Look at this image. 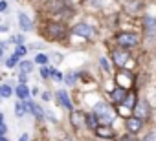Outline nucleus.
I'll use <instances>...</instances> for the list:
<instances>
[{"label": "nucleus", "instance_id": "obj_3", "mask_svg": "<svg viewBox=\"0 0 156 141\" xmlns=\"http://www.w3.org/2000/svg\"><path fill=\"white\" fill-rule=\"evenodd\" d=\"M116 42H118L119 48L130 50V48H136L140 44V35L138 33H132V31H123V33H118L116 35Z\"/></svg>", "mask_w": 156, "mask_h": 141}, {"label": "nucleus", "instance_id": "obj_15", "mask_svg": "<svg viewBox=\"0 0 156 141\" xmlns=\"http://www.w3.org/2000/svg\"><path fill=\"white\" fill-rule=\"evenodd\" d=\"M136 103H138V95H136V92H127V97H125L123 105H119V106H125L127 110L132 112V108L136 106Z\"/></svg>", "mask_w": 156, "mask_h": 141}, {"label": "nucleus", "instance_id": "obj_33", "mask_svg": "<svg viewBox=\"0 0 156 141\" xmlns=\"http://www.w3.org/2000/svg\"><path fill=\"white\" fill-rule=\"evenodd\" d=\"M50 99H51V94L50 92H44L42 94V101H50Z\"/></svg>", "mask_w": 156, "mask_h": 141}, {"label": "nucleus", "instance_id": "obj_27", "mask_svg": "<svg viewBox=\"0 0 156 141\" xmlns=\"http://www.w3.org/2000/svg\"><path fill=\"white\" fill-rule=\"evenodd\" d=\"M15 53H17L19 57H26V53H28V48H26L24 44H19V46H17V50H15Z\"/></svg>", "mask_w": 156, "mask_h": 141}, {"label": "nucleus", "instance_id": "obj_6", "mask_svg": "<svg viewBox=\"0 0 156 141\" xmlns=\"http://www.w3.org/2000/svg\"><path fill=\"white\" fill-rule=\"evenodd\" d=\"M132 115H136V117H140V119L149 117V115H151V105H149V101H145V99H138L136 106L132 108Z\"/></svg>", "mask_w": 156, "mask_h": 141}, {"label": "nucleus", "instance_id": "obj_9", "mask_svg": "<svg viewBox=\"0 0 156 141\" xmlns=\"http://www.w3.org/2000/svg\"><path fill=\"white\" fill-rule=\"evenodd\" d=\"M127 88H123V86H114L112 88V92H110V101H112V105H116V106H119V105H123V101H125V97H127Z\"/></svg>", "mask_w": 156, "mask_h": 141}, {"label": "nucleus", "instance_id": "obj_26", "mask_svg": "<svg viewBox=\"0 0 156 141\" xmlns=\"http://www.w3.org/2000/svg\"><path fill=\"white\" fill-rule=\"evenodd\" d=\"M39 74H41L42 79H50V68L48 66H41L39 68Z\"/></svg>", "mask_w": 156, "mask_h": 141}, {"label": "nucleus", "instance_id": "obj_38", "mask_svg": "<svg viewBox=\"0 0 156 141\" xmlns=\"http://www.w3.org/2000/svg\"><path fill=\"white\" fill-rule=\"evenodd\" d=\"M8 29H9V28H8V26H6V24H2V26H0V33H6V31H8Z\"/></svg>", "mask_w": 156, "mask_h": 141}, {"label": "nucleus", "instance_id": "obj_16", "mask_svg": "<svg viewBox=\"0 0 156 141\" xmlns=\"http://www.w3.org/2000/svg\"><path fill=\"white\" fill-rule=\"evenodd\" d=\"M15 94H17V97H19L20 101H26V99H30V95H31V92H30L28 84H22V83H20L19 86H17Z\"/></svg>", "mask_w": 156, "mask_h": 141}, {"label": "nucleus", "instance_id": "obj_28", "mask_svg": "<svg viewBox=\"0 0 156 141\" xmlns=\"http://www.w3.org/2000/svg\"><path fill=\"white\" fill-rule=\"evenodd\" d=\"M9 42H13V44H17V46H19V44H24L26 40H24V37H22V35H17V37H11V39H9Z\"/></svg>", "mask_w": 156, "mask_h": 141}, {"label": "nucleus", "instance_id": "obj_40", "mask_svg": "<svg viewBox=\"0 0 156 141\" xmlns=\"http://www.w3.org/2000/svg\"><path fill=\"white\" fill-rule=\"evenodd\" d=\"M0 123H4V114L0 112Z\"/></svg>", "mask_w": 156, "mask_h": 141}, {"label": "nucleus", "instance_id": "obj_17", "mask_svg": "<svg viewBox=\"0 0 156 141\" xmlns=\"http://www.w3.org/2000/svg\"><path fill=\"white\" fill-rule=\"evenodd\" d=\"M96 134H98L99 137H114V130H112L110 125H99V126L96 128Z\"/></svg>", "mask_w": 156, "mask_h": 141}, {"label": "nucleus", "instance_id": "obj_23", "mask_svg": "<svg viewBox=\"0 0 156 141\" xmlns=\"http://www.w3.org/2000/svg\"><path fill=\"white\" fill-rule=\"evenodd\" d=\"M15 114H17V117H22V115H26V108H24V103L19 99L17 101V105H15Z\"/></svg>", "mask_w": 156, "mask_h": 141}, {"label": "nucleus", "instance_id": "obj_35", "mask_svg": "<svg viewBox=\"0 0 156 141\" xmlns=\"http://www.w3.org/2000/svg\"><path fill=\"white\" fill-rule=\"evenodd\" d=\"M6 9H8V2L2 0V2H0V11H6Z\"/></svg>", "mask_w": 156, "mask_h": 141}, {"label": "nucleus", "instance_id": "obj_4", "mask_svg": "<svg viewBox=\"0 0 156 141\" xmlns=\"http://www.w3.org/2000/svg\"><path fill=\"white\" fill-rule=\"evenodd\" d=\"M72 33H73V35H77V37H83V39H94L98 31H96V28H94V26L81 22V24H77V26H73V28H72Z\"/></svg>", "mask_w": 156, "mask_h": 141}, {"label": "nucleus", "instance_id": "obj_34", "mask_svg": "<svg viewBox=\"0 0 156 141\" xmlns=\"http://www.w3.org/2000/svg\"><path fill=\"white\" fill-rule=\"evenodd\" d=\"M90 2H92L94 6H98V8H101V6H103V0H90Z\"/></svg>", "mask_w": 156, "mask_h": 141}, {"label": "nucleus", "instance_id": "obj_31", "mask_svg": "<svg viewBox=\"0 0 156 141\" xmlns=\"http://www.w3.org/2000/svg\"><path fill=\"white\" fill-rule=\"evenodd\" d=\"M19 81H20L22 84H26V83H28V74H20V75H19Z\"/></svg>", "mask_w": 156, "mask_h": 141}, {"label": "nucleus", "instance_id": "obj_2", "mask_svg": "<svg viewBox=\"0 0 156 141\" xmlns=\"http://www.w3.org/2000/svg\"><path fill=\"white\" fill-rule=\"evenodd\" d=\"M44 35H46V39H50V40H62V39L68 35V29H66V26L61 24V22H48L46 28H44Z\"/></svg>", "mask_w": 156, "mask_h": 141}, {"label": "nucleus", "instance_id": "obj_42", "mask_svg": "<svg viewBox=\"0 0 156 141\" xmlns=\"http://www.w3.org/2000/svg\"><path fill=\"white\" fill-rule=\"evenodd\" d=\"M0 141H8V139H6V137H4V136H0Z\"/></svg>", "mask_w": 156, "mask_h": 141}, {"label": "nucleus", "instance_id": "obj_12", "mask_svg": "<svg viewBox=\"0 0 156 141\" xmlns=\"http://www.w3.org/2000/svg\"><path fill=\"white\" fill-rule=\"evenodd\" d=\"M143 28H145V33H147V35H152V33L156 31V17L145 15V17H143Z\"/></svg>", "mask_w": 156, "mask_h": 141}, {"label": "nucleus", "instance_id": "obj_22", "mask_svg": "<svg viewBox=\"0 0 156 141\" xmlns=\"http://www.w3.org/2000/svg\"><path fill=\"white\" fill-rule=\"evenodd\" d=\"M48 60H50V57H48V55H44V53H37L33 62H35V64H41V66H46V64H48Z\"/></svg>", "mask_w": 156, "mask_h": 141}, {"label": "nucleus", "instance_id": "obj_43", "mask_svg": "<svg viewBox=\"0 0 156 141\" xmlns=\"http://www.w3.org/2000/svg\"><path fill=\"white\" fill-rule=\"evenodd\" d=\"M0 99H2V95H0Z\"/></svg>", "mask_w": 156, "mask_h": 141}, {"label": "nucleus", "instance_id": "obj_8", "mask_svg": "<svg viewBox=\"0 0 156 141\" xmlns=\"http://www.w3.org/2000/svg\"><path fill=\"white\" fill-rule=\"evenodd\" d=\"M125 126H127V132L129 134H138L143 128V119H140L136 115H129L125 119Z\"/></svg>", "mask_w": 156, "mask_h": 141}, {"label": "nucleus", "instance_id": "obj_39", "mask_svg": "<svg viewBox=\"0 0 156 141\" xmlns=\"http://www.w3.org/2000/svg\"><path fill=\"white\" fill-rule=\"evenodd\" d=\"M33 48H37V50H41V48H44V44H37V42H35V44H33Z\"/></svg>", "mask_w": 156, "mask_h": 141}, {"label": "nucleus", "instance_id": "obj_20", "mask_svg": "<svg viewBox=\"0 0 156 141\" xmlns=\"http://www.w3.org/2000/svg\"><path fill=\"white\" fill-rule=\"evenodd\" d=\"M19 62H20V57H19L17 53H13V55H9V57L6 59V66H8V68H13V66H17Z\"/></svg>", "mask_w": 156, "mask_h": 141}, {"label": "nucleus", "instance_id": "obj_13", "mask_svg": "<svg viewBox=\"0 0 156 141\" xmlns=\"http://www.w3.org/2000/svg\"><path fill=\"white\" fill-rule=\"evenodd\" d=\"M19 26H20L22 31H31L33 29V22L26 13H19Z\"/></svg>", "mask_w": 156, "mask_h": 141}, {"label": "nucleus", "instance_id": "obj_24", "mask_svg": "<svg viewBox=\"0 0 156 141\" xmlns=\"http://www.w3.org/2000/svg\"><path fill=\"white\" fill-rule=\"evenodd\" d=\"M0 95H2V97H11L13 95V88L9 84H2V86H0Z\"/></svg>", "mask_w": 156, "mask_h": 141}, {"label": "nucleus", "instance_id": "obj_36", "mask_svg": "<svg viewBox=\"0 0 156 141\" xmlns=\"http://www.w3.org/2000/svg\"><path fill=\"white\" fill-rule=\"evenodd\" d=\"M19 141H30V134H22V136L19 137Z\"/></svg>", "mask_w": 156, "mask_h": 141}, {"label": "nucleus", "instance_id": "obj_30", "mask_svg": "<svg viewBox=\"0 0 156 141\" xmlns=\"http://www.w3.org/2000/svg\"><path fill=\"white\" fill-rule=\"evenodd\" d=\"M8 132V125L6 123H0V136H4Z\"/></svg>", "mask_w": 156, "mask_h": 141}, {"label": "nucleus", "instance_id": "obj_32", "mask_svg": "<svg viewBox=\"0 0 156 141\" xmlns=\"http://www.w3.org/2000/svg\"><path fill=\"white\" fill-rule=\"evenodd\" d=\"M51 59H55V62H61V60H62V55H61V53H53Z\"/></svg>", "mask_w": 156, "mask_h": 141}, {"label": "nucleus", "instance_id": "obj_1", "mask_svg": "<svg viewBox=\"0 0 156 141\" xmlns=\"http://www.w3.org/2000/svg\"><path fill=\"white\" fill-rule=\"evenodd\" d=\"M92 112L96 114L99 125H112V123L116 121V117H118V112H116L114 106H112L110 103H107V101L96 103L94 108H92Z\"/></svg>", "mask_w": 156, "mask_h": 141}, {"label": "nucleus", "instance_id": "obj_37", "mask_svg": "<svg viewBox=\"0 0 156 141\" xmlns=\"http://www.w3.org/2000/svg\"><path fill=\"white\" fill-rule=\"evenodd\" d=\"M46 115H48V119H50V121H55V117H53V112L46 110Z\"/></svg>", "mask_w": 156, "mask_h": 141}, {"label": "nucleus", "instance_id": "obj_11", "mask_svg": "<svg viewBox=\"0 0 156 141\" xmlns=\"http://www.w3.org/2000/svg\"><path fill=\"white\" fill-rule=\"evenodd\" d=\"M57 99H59V103H61L68 112H72V110H73L72 99H70V95H68V92H66V90H59V92H57Z\"/></svg>", "mask_w": 156, "mask_h": 141}, {"label": "nucleus", "instance_id": "obj_7", "mask_svg": "<svg viewBox=\"0 0 156 141\" xmlns=\"http://www.w3.org/2000/svg\"><path fill=\"white\" fill-rule=\"evenodd\" d=\"M132 83H134V75L130 72H127V70H121V72L116 74V86L129 88V86H132Z\"/></svg>", "mask_w": 156, "mask_h": 141}, {"label": "nucleus", "instance_id": "obj_5", "mask_svg": "<svg viewBox=\"0 0 156 141\" xmlns=\"http://www.w3.org/2000/svg\"><path fill=\"white\" fill-rule=\"evenodd\" d=\"M129 60H130V53H129V50H123V48H116V50H112V62H114L118 68H125Z\"/></svg>", "mask_w": 156, "mask_h": 141}, {"label": "nucleus", "instance_id": "obj_14", "mask_svg": "<svg viewBox=\"0 0 156 141\" xmlns=\"http://www.w3.org/2000/svg\"><path fill=\"white\" fill-rule=\"evenodd\" d=\"M85 126H87L88 130H92V132H96V128L99 126V121H98V117H96L94 112L85 114Z\"/></svg>", "mask_w": 156, "mask_h": 141}, {"label": "nucleus", "instance_id": "obj_41", "mask_svg": "<svg viewBox=\"0 0 156 141\" xmlns=\"http://www.w3.org/2000/svg\"><path fill=\"white\" fill-rule=\"evenodd\" d=\"M4 57V48H0V59Z\"/></svg>", "mask_w": 156, "mask_h": 141}, {"label": "nucleus", "instance_id": "obj_44", "mask_svg": "<svg viewBox=\"0 0 156 141\" xmlns=\"http://www.w3.org/2000/svg\"><path fill=\"white\" fill-rule=\"evenodd\" d=\"M46 2H48V0H46Z\"/></svg>", "mask_w": 156, "mask_h": 141}, {"label": "nucleus", "instance_id": "obj_19", "mask_svg": "<svg viewBox=\"0 0 156 141\" xmlns=\"http://www.w3.org/2000/svg\"><path fill=\"white\" fill-rule=\"evenodd\" d=\"M77 77H79V74H77V72H68V74L62 77V81H64L68 86H75V81H77Z\"/></svg>", "mask_w": 156, "mask_h": 141}, {"label": "nucleus", "instance_id": "obj_10", "mask_svg": "<svg viewBox=\"0 0 156 141\" xmlns=\"http://www.w3.org/2000/svg\"><path fill=\"white\" fill-rule=\"evenodd\" d=\"M70 123H72V126H73L75 130L83 128V125H85V114H83V112L72 110V112H70Z\"/></svg>", "mask_w": 156, "mask_h": 141}, {"label": "nucleus", "instance_id": "obj_29", "mask_svg": "<svg viewBox=\"0 0 156 141\" xmlns=\"http://www.w3.org/2000/svg\"><path fill=\"white\" fill-rule=\"evenodd\" d=\"M141 141H156V130H152V132H149Z\"/></svg>", "mask_w": 156, "mask_h": 141}, {"label": "nucleus", "instance_id": "obj_21", "mask_svg": "<svg viewBox=\"0 0 156 141\" xmlns=\"http://www.w3.org/2000/svg\"><path fill=\"white\" fill-rule=\"evenodd\" d=\"M50 77H51V79H53V81H57V83H61V81H62V77H64V75H62V74H61V72H59V70H57V68H55V66H51V68H50Z\"/></svg>", "mask_w": 156, "mask_h": 141}, {"label": "nucleus", "instance_id": "obj_18", "mask_svg": "<svg viewBox=\"0 0 156 141\" xmlns=\"http://www.w3.org/2000/svg\"><path fill=\"white\" fill-rule=\"evenodd\" d=\"M33 66H35V62L33 60H20L19 62V70H20V74H31L33 72Z\"/></svg>", "mask_w": 156, "mask_h": 141}, {"label": "nucleus", "instance_id": "obj_25", "mask_svg": "<svg viewBox=\"0 0 156 141\" xmlns=\"http://www.w3.org/2000/svg\"><path fill=\"white\" fill-rule=\"evenodd\" d=\"M99 64L103 66V70H105V72H107V74H110V70H112V68H110V64H108V60H107V57H99Z\"/></svg>", "mask_w": 156, "mask_h": 141}]
</instances>
